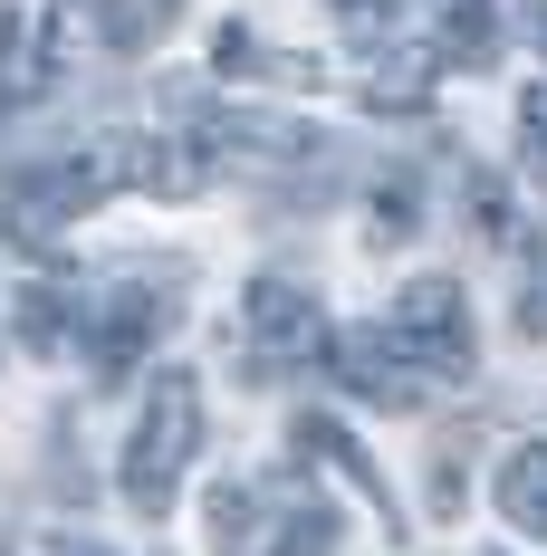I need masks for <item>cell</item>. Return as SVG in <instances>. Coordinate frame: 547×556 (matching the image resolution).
<instances>
[{
  "mask_svg": "<svg viewBox=\"0 0 547 556\" xmlns=\"http://www.w3.org/2000/svg\"><path fill=\"white\" fill-rule=\"evenodd\" d=\"M192 451H202V384L183 365H164L145 384L135 432H125V500L145 508V518H164L173 490H183V470H192Z\"/></svg>",
  "mask_w": 547,
  "mask_h": 556,
  "instance_id": "obj_1",
  "label": "cell"
},
{
  "mask_svg": "<svg viewBox=\"0 0 547 556\" xmlns=\"http://www.w3.org/2000/svg\"><path fill=\"white\" fill-rule=\"evenodd\" d=\"M384 336H394V355H403L423 384H461V375L481 365V336H471V307H461L451 278H413V288L394 298Z\"/></svg>",
  "mask_w": 547,
  "mask_h": 556,
  "instance_id": "obj_2",
  "label": "cell"
},
{
  "mask_svg": "<svg viewBox=\"0 0 547 556\" xmlns=\"http://www.w3.org/2000/svg\"><path fill=\"white\" fill-rule=\"evenodd\" d=\"M107 182H125V173H115V144L58 154V164H29V173H10V192H0L10 212H0V222H10V240H29V250H39V240H58V230L77 222Z\"/></svg>",
  "mask_w": 547,
  "mask_h": 556,
  "instance_id": "obj_3",
  "label": "cell"
},
{
  "mask_svg": "<svg viewBox=\"0 0 547 556\" xmlns=\"http://www.w3.org/2000/svg\"><path fill=\"white\" fill-rule=\"evenodd\" d=\"M240 327H250V365L260 375H298V365H327V307H318V288H298V278H250V298H240Z\"/></svg>",
  "mask_w": 547,
  "mask_h": 556,
  "instance_id": "obj_4",
  "label": "cell"
},
{
  "mask_svg": "<svg viewBox=\"0 0 547 556\" xmlns=\"http://www.w3.org/2000/svg\"><path fill=\"white\" fill-rule=\"evenodd\" d=\"M212 135L202 125H145V135H125L115 144V173L135 182V192H154V202H192L202 182H212Z\"/></svg>",
  "mask_w": 547,
  "mask_h": 556,
  "instance_id": "obj_5",
  "label": "cell"
},
{
  "mask_svg": "<svg viewBox=\"0 0 547 556\" xmlns=\"http://www.w3.org/2000/svg\"><path fill=\"white\" fill-rule=\"evenodd\" d=\"M164 327H173V278H125L107 298V317H97V336H87L97 375H135V355L164 345Z\"/></svg>",
  "mask_w": 547,
  "mask_h": 556,
  "instance_id": "obj_6",
  "label": "cell"
},
{
  "mask_svg": "<svg viewBox=\"0 0 547 556\" xmlns=\"http://www.w3.org/2000/svg\"><path fill=\"white\" fill-rule=\"evenodd\" d=\"M403 29H413L442 67H490V58H499L490 0H403Z\"/></svg>",
  "mask_w": 547,
  "mask_h": 556,
  "instance_id": "obj_7",
  "label": "cell"
},
{
  "mask_svg": "<svg viewBox=\"0 0 547 556\" xmlns=\"http://www.w3.org/2000/svg\"><path fill=\"white\" fill-rule=\"evenodd\" d=\"M327 375L356 393V403H384V413H403V403L423 393V375H413V365L394 355V336H375V327L336 336V345H327Z\"/></svg>",
  "mask_w": 547,
  "mask_h": 556,
  "instance_id": "obj_8",
  "label": "cell"
},
{
  "mask_svg": "<svg viewBox=\"0 0 547 556\" xmlns=\"http://www.w3.org/2000/svg\"><path fill=\"white\" fill-rule=\"evenodd\" d=\"M499 518H509L519 538H538V547H547V442H529V451L499 460Z\"/></svg>",
  "mask_w": 547,
  "mask_h": 556,
  "instance_id": "obj_9",
  "label": "cell"
},
{
  "mask_svg": "<svg viewBox=\"0 0 547 556\" xmlns=\"http://www.w3.org/2000/svg\"><path fill=\"white\" fill-rule=\"evenodd\" d=\"M173 10H183V0H87V29H97L107 49H154L173 29Z\"/></svg>",
  "mask_w": 547,
  "mask_h": 556,
  "instance_id": "obj_10",
  "label": "cell"
},
{
  "mask_svg": "<svg viewBox=\"0 0 547 556\" xmlns=\"http://www.w3.org/2000/svg\"><path fill=\"white\" fill-rule=\"evenodd\" d=\"M298 460H318V470H336V480H356V490H365V500L384 508V480H375V460H365V451L346 442V432H336L327 413H308V422H298Z\"/></svg>",
  "mask_w": 547,
  "mask_h": 556,
  "instance_id": "obj_11",
  "label": "cell"
},
{
  "mask_svg": "<svg viewBox=\"0 0 547 556\" xmlns=\"http://www.w3.org/2000/svg\"><path fill=\"white\" fill-rule=\"evenodd\" d=\"M67 317H77V288H67V278H29V288H20V345H29V355H58Z\"/></svg>",
  "mask_w": 547,
  "mask_h": 556,
  "instance_id": "obj_12",
  "label": "cell"
},
{
  "mask_svg": "<svg viewBox=\"0 0 547 556\" xmlns=\"http://www.w3.org/2000/svg\"><path fill=\"white\" fill-rule=\"evenodd\" d=\"M519 154H529V173H547V87L519 97Z\"/></svg>",
  "mask_w": 547,
  "mask_h": 556,
  "instance_id": "obj_13",
  "label": "cell"
},
{
  "mask_svg": "<svg viewBox=\"0 0 547 556\" xmlns=\"http://www.w3.org/2000/svg\"><path fill=\"white\" fill-rule=\"evenodd\" d=\"M519 336H547V260H529L519 278Z\"/></svg>",
  "mask_w": 547,
  "mask_h": 556,
  "instance_id": "obj_14",
  "label": "cell"
},
{
  "mask_svg": "<svg viewBox=\"0 0 547 556\" xmlns=\"http://www.w3.org/2000/svg\"><path fill=\"white\" fill-rule=\"evenodd\" d=\"M471 222L490 230V240H509V192H499L490 173H481V182H471Z\"/></svg>",
  "mask_w": 547,
  "mask_h": 556,
  "instance_id": "obj_15",
  "label": "cell"
},
{
  "mask_svg": "<svg viewBox=\"0 0 547 556\" xmlns=\"http://www.w3.org/2000/svg\"><path fill=\"white\" fill-rule=\"evenodd\" d=\"M529 39H538V49H547V0H529Z\"/></svg>",
  "mask_w": 547,
  "mask_h": 556,
  "instance_id": "obj_16",
  "label": "cell"
},
{
  "mask_svg": "<svg viewBox=\"0 0 547 556\" xmlns=\"http://www.w3.org/2000/svg\"><path fill=\"white\" fill-rule=\"evenodd\" d=\"M49 556H107V547H49Z\"/></svg>",
  "mask_w": 547,
  "mask_h": 556,
  "instance_id": "obj_17",
  "label": "cell"
}]
</instances>
